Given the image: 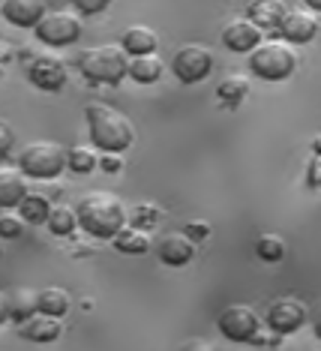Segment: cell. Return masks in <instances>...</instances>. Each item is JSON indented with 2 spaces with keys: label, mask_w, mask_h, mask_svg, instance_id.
<instances>
[{
  "label": "cell",
  "mask_w": 321,
  "mask_h": 351,
  "mask_svg": "<svg viewBox=\"0 0 321 351\" xmlns=\"http://www.w3.org/2000/svg\"><path fill=\"white\" fill-rule=\"evenodd\" d=\"M135 219H139L141 226H150V222L159 219V210H156V207H150V204H139V207H135Z\"/></svg>",
  "instance_id": "obj_33"
},
{
  "label": "cell",
  "mask_w": 321,
  "mask_h": 351,
  "mask_svg": "<svg viewBox=\"0 0 321 351\" xmlns=\"http://www.w3.org/2000/svg\"><path fill=\"white\" fill-rule=\"evenodd\" d=\"M309 318H312V330H316V337L321 339V303H318L316 309H312V315H309Z\"/></svg>",
  "instance_id": "obj_36"
},
{
  "label": "cell",
  "mask_w": 321,
  "mask_h": 351,
  "mask_svg": "<svg viewBox=\"0 0 321 351\" xmlns=\"http://www.w3.org/2000/svg\"><path fill=\"white\" fill-rule=\"evenodd\" d=\"M27 78L39 87V90L58 93V90H63V84H67L69 69L58 54H36V58L27 63Z\"/></svg>",
  "instance_id": "obj_10"
},
{
  "label": "cell",
  "mask_w": 321,
  "mask_h": 351,
  "mask_svg": "<svg viewBox=\"0 0 321 351\" xmlns=\"http://www.w3.org/2000/svg\"><path fill=\"white\" fill-rule=\"evenodd\" d=\"M216 327L231 342H252L255 333L261 330V318L246 303H228L219 313V318H216Z\"/></svg>",
  "instance_id": "obj_7"
},
{
  "label": "cell",
  "mask_w": 321,
  "mask_h": 351,
  "mask_svg": "<svg viewBox=\"0 0 321 351\" xmlns=\"http://www.w3.org/2000/svg\"><path fill=\"white\" fill-rule=\"evenodd\" d=\"M99 169H106V171H120V169H123V162H120L117 154H102V156H99Z\"/></svg>",
  "instance_id": "obj_35"
},
{
  "label": "cell",
  "mask_w": 321,
  "mask_h": 351,
  "mask_svg": "<svg viewBox=\"0 0 321 351\" xmlns=\"http://www.w3.org/2000/svg\"><path fill=\"white\" fill-rule=\"evenodd\" d=\"M120 45H123L126 54H156L159 49V34L154 27L147 25H132L123 30V36H120Z\"/></svg>",
  "instance_id": "obj_18"
},
{
  "label": "cell",
  "mask_w": 321,
  "mask_h": 351,
  "mask_svg": "<svg viewBox=\"0 0 321 351\" xmlns=\"http://www.w3.org/2000/svg\"><path fill=\"white\" fill-rule=\"evenodd\" d=\"M268 327L276 330L279 337H288L309 318V306L294 294H283V298H274L268 306Z\"/></svg>",
  "instance_id": "obj_9"
},
{
  "label": "cell",
  "mask_w": 321,
  "mask_h": 351,
  "mask_svg": "<svg viewBox=\"0 0 321 351\" xmlns=\"http://www.w3.org/2000/svg\"><path fill=\"white\" fill-rule=\"evenodd\" d=\"M19 213L24 217V222H30V226H43L48 219V213H51V202H48L43 193H27L19 204Z\"/></svg>",
  "instance_id": "obj_23"
},
{
  "label": "cell",
  "mask_w": 321,
  "mask_h": 351,
  "mask_svg": "<svg viewBox=\"0 0 321 351\" xmlns=\"http://www.w3.org/2000/svg\"><path fill=\"white\" fill-rule=\"evenodd\" d=\"M19 169L34 180H51L67 169V147L58 141H30L19 150Z\"/></svg>",
  "instance_id": "obj_5"
},
{
  "label": "cell",
  "mask_w": 321,
  "mask_h": 351,
  "mask_svg": "<svg viewBox=\"0 0 321 351\" xmlns=\"http://www.w3.org/2000/svg\"><path fill=\"white\" fill-rule=\"evenodd\" d=\"M288 6L285 0H250L246 3V19L255 21L261 30H279V25H283Z\"/></svg>",
  "instance_id": "obj_16"
},
{
  "label": "cell",
  "mask_w": 321,
  "mask_h": 351,
  "mask_svg": "<svg viewBox=\"0 0 321 351\" xmlns=\"http://www.w3.org/2000/svg\"><path fill=\"white\" fill-rule=\"evenodd\" d=\"M96 165H99V156H96L91 147L75 145V147L67 150V169H69V171H75V174H91Z\"/></svg>",
  "instance_id": "obj_24"
},
{
  "label": "cell",
  "mask_w": 321,
  "mask_h": 351,
  "mask_svg": "<svg viewBox=\"0 0 321 351\" xmlns=\"http://www.w3.org/2000/svg\"><path fill=\"white\" fill-rule=\"evenodd\" d=\"M111 243H115V250L123 252V255H141V252L150 250V241H147V234H144V228H135V226H123L115 237H111Z\"/></svg>",
  "instance_id": "obj_21"
},
{
  "label": "cell",
  "mask_w": 321,
  "mask_h": 351,
  "mask_svg": "<svg viewBox=\"0 0 321 351\" xmlns=\"http://www.w3.org/2000/svg\"><path fill=\"white\" fill-rule=\"evenodd\" d=\"M34 313H36V294L27 291V289L15 291L12 294V318L15 322H24V318H30Z\"/></svg>",
  "instance_id": "obj_27"
},
{
  "label": "cell",
  "mask_w": 321,
  "mask_h": 351,
  "mask_svg": "<svg viewBox=\"0 0 321 351\" xmlns=\"http://www.w3.org/2000/svg\"><path fill=\"white\" fill-rule=\"evenodd\" d=\"M171 73L183 84H198L213 73V51L204 45H183L171 58Z\"/></svg>",
  "instance_id": "obj_8"
},
{
  "label": "cell",
  "mask_w": 321,
  "mask_h": 351,
  "mask_svg": "<svg viewBox=\"0 0 321 351\" xmlns=\"http://www.w3.org/2000/svg\"><path fill=\"white\" fill-rule=\"evenodd\" d=\"M69 306H72V298H69V291H67V289L48 285V289L36 291V309H39V313L63 318V315L69 313Z\"/></svg>",
  "instance_id": "obj_19"
},
{
  "label": "cell",
  "mask_w": 321,
  "mask_h": 351,
  "mask_svg": "<svg viewBox=\"0 0 321 351\" xmlns=\"http://www.w3.org/2000/svg\"><path fill=\"white\" fill-rule=\"evenodd\" d=\"M21 231H24V217L21 213H10V210L0 213V237H19Z\"/></svg>",
  "instance_id": "obj_28"
},
{
  "label": "cell",
  "mask_w": 321,
  "mask_h": 351,
  "mask_svg": "<svg viewBox=\"0 0 321 351\" xmlns=\"http://www.w3.org/2000/svg\"><path fill=\"white\" fill-rule=\"evenodd\" d=\"M246 90H250V84H246L243 75H231L216 87V93H219V99L226 102V106H237V102L246 97Z\"/></svg>",
  "instance_id": "obj_25"
},
{
  "label": "cell",
  "mask_w": 321,
  "mask_h": 351,
  "mask_svg": "<svg viewBox=\"0 0 321 351\" xmlns=\"http://www.w3.org/2000/svg\"><path fill=\"white\" fill-rule=\"evenodd\" d=\"M75 213L78 226L91 237H99V241H111L126 226V204L115 193H106V189L82 195V202L75 204Z\"/></svg>",
  "instance_id": "obj_2"
},
{
  "label": "cell",
  "mask_w": 321,
  "mask_h": 351,
  "mask_svg": "<svg viewBox=\"0 0 321 351\" xmlns=\"http://www.w3.org/2000/svg\"><path fill=\"white\" fill-rule=\"evenodd\" d=\"M165 63L156 58V54H135L130 60V78L139 84H154L159 82V75H163Z\"/></svg>",
  "instance_id": "obj_20"
},
{
  "label": "cell",
  "mask_w": 321,
  "mask_h": 351,
  "mask_svg": "<svg viewBox=\"0 0 321 351\" xmlns=\"http://www.w3.org/2000/svg\"><path fill=\"white\" fill-rule=\"evenodd\" d=\"M82 12H72V10H48L43 19L36 21L34 34L39 43L51 45V49H63V45H72L82 39Z\"/></svg>",
  "instance_id": "obj_6"
},
{
  "label": "cell",
  "mask_w": 321,
  "mask_h": 351,
  "mask_svg": "<svg viewBox=\"0 0 321 351\" xmlns=\"http://www.w3.org/2000/svg\"><path fill=\"white\" fill-rule=\"evenodd\" d=\"M307 186L321 189V154H312V159L307 162Z\"/></svg>",
  "instance_id": "obj_32"
},
{
  "label": "cell",
  "mask_w": 321,
  "mask_h": 351,
  "mask_svg": "<svg viewBox=\"0 0 321 351\" xmlns=\"http://www.w3.org/2000/svg\"><path fill=\"white\" fill-rule=\"evenodd\" d=\"M78 69L87 82L120 84L130 75V54L123 51V45H91L78 54Z\"/></svg>",
  "instance_id": "obj_3"
},
{
  "label": "cell",
  "mask_w": 321,
  "mask_h": 351,
  "mask_svg": "<svg viewBox=\"0 0 321 351\" xmlns=\"http://www.w3.org/2000/svg\"><path fill=\"white\" fill-rule=\"evenodd\" d=\"M183 231H187V234H189L195 243H202V241H207V237H211V222L192 219V222H187V226H183Z\"/></svg>",
  "instance_id": "obj_30"
},
{
  "label": "cell",
  "mask_w": 321,
  "mask_h": 351,
  "mask_svg": "<svg viewBox=\"0 0 321 351\" xmlns=\"http://www.w3.org/2000/svg\"><path fill=\"white\" fill-rule=\"evenodd\" d=\"M303 3H307V10H312V12L321 15V0H303Z\"/></svg>",
  "instance_id": "obj_37"
},
{
  "label": "cell",
  "mask_w": 321,
  "mask_h": 351,
  "mask_svg": "<svg viewBox=\"0 0 321 351\" xmlns=\"http://www.w3.org/2000/svg\"><path fill=\"white\" fill-rule=\"evenodd\" d=\"M255 255L261 261H283L285 258V243L276 234H264L255 241Z\"/></svg>",
  "instance_id": "obj_26"
},
{
  "label": "cell",
  "mask_w": 321,
  "mask_h": 351,
  "mask_svg": "<svg viewBox=\"0 0 321 351\" xmlns=\"http://www.w3.org/2000/svg\"><path fill=\"white\" fill-rule=\"evenodd\" d=\"M48 12L45 0H3L0 15L15 27H36V21Z\"/></svg>",
  "instance_id": "obj_14"
},
{
  "label": "cell",
  "mask_w": 321,
  "mask_h": 351,
  "mask_svg": "<svg viewBox=\"0 0 321 351\" xmlns=\"http://www.w3.org/2000/svg\"><path fill=\"white\" fill-rule=\"evenodd\" d=\"M108 3H111V0H72L75 12H82V15H96V12L108 10Z\"/></svg>",
  "instance_id": "obj_31"
},
{
  "label": "cell",
  "mask_w": 321,
  "mask_h": 351,
  "mask_svg": "<svg viewBox=\"0 0 321 351\" xmlns=\"http://www.w3.org/2000/svg\"><path fill=\"white\" fill-rule=\"evenodd\" d=\"M156 255H159V261L168 265V267H183V265H189L192 255H195V241H192L183 228L168 231L156 246Z\"/></svg>",
  "instance_id": "obj_12"
},
{
  "label": "cell",
  "mask_w": 321,
  "mask_h": 351,
  "mask_svg": "<svg viewBox=\"0 0 321 351\" xmlns=\"http://www.w3.org/2000/svg\"><path fill=\"white\" fill-rule=\"evenodd\" d=\"M261 39H264V30L250 19H237L222 30V43H226V49L235 51V54H250Z\"/></svg>",
  "instance_id": "obj_13"
},
{
  "label": "cell",
  "mask_w": 321,
  "mask_h": 351,
  "mask_svg": "<svg viewBox=\"0 0 321 351\" xmlns=\"http://www.w3.org/2000/svg\"><path fill=\"white\" fill-rule=\"evenodd\" d=\"M250 69L264 82H285L298 69V51L279 39H268V43L261 39L250 51Z\"/></svg>",
  "instance_id": "obj_4"
},
{
  "label": "cell",
  "mask_w": 321,
  "mask_h": 351,
  "mask_svg": "<svg viewBox=\"0 0 321 351\" xmlns=\"http://www.w3.org/2000/svg\"><path fill=\"white\" fill-rule=\"evenodd\" d=\"M318 12L312 10H288L283 25H279V34H283L285 43H312V39L318 36Z\"/></svg>",
  "instance_id": "obj_11"
},
{
  "label": "cell",
  "mask_w": 321,
  "mask_h": 351,
  "mask_svg": "<svg viewBox=\"0 0 321 351\" xmlns=\"http://www.w3.org/2000/svg\"><path fill=\"white\" fill-rule=\"evenodd\" d=\"M312 154H321V135L318 138H312Z\"/></svg>",
  "instance_id": "obj_38"
},
{
  "label": "cell",
  "mask_w": 321,
  "mask_h": 351,
  "mask_svg": "<svg viewBox=\"0 0 321 351\" xmlns=\"http://www.w3.org/2000/svg\"><path fill=\"white\" fill-rule=\"evenodd\" d=\"M19 333L30 342H54L63 333V324H60L58 315H45L36 309L30 318L19 322Z\"/></svg>",
  "instance_id": "obj_15"
},
{
  "label": "cell",
  "mask_w": 321,
  "mask_h": 351,
  "mask_svg": "<svg viewBox=\"0 0 321 351\" xmlns=\"http://www.w3.org/2000/svg\"><path fill=\"white\" fill-rule=\"evenodd\" d=\"M12 318V294L0 289V324H6Z\"/></svg>",
  "instance_id": "obj_34"
},
{
  "label": "cell",
  "mask_w": 321,
  "mask_h": 351,
  "mask_svg": "<svg viewBox=\"0 0 321 351\" xmlns=\"http://www.w3.org/2000/svg\"><path fill=\"white\" fill-rule=\"evenodd\" d=\"M45 226H48V231H51V234L69 237L72 231L78 228V213H75V207H69V204H51V213H48Z\"/></svg>",
  "instance_id": "obj_22"
},
{
  "label": "cell",
  "mask_w": 321,
  "mask_h": 351,
  "mask_svg": "<svg viewBox=\"0 0 321 351\" xmlns=\"http://www.w3.org/2000/svg\"><path fill=\"white\" fill-rule=\"evenodd\" d=\"M84 117L93 147L102 154H123L126 147L135 145V126L120 108L108 102H87Z\"/></svg>",
  "instance_id": "obj_1"
},
{
  "label": "cell",
  "mask_w": 321,
  "mask_h": 351,
  "mask_svg": "<svg viewBox=\"0 0 321 351\" xmlns=\"http://www.w3.org/2000/svg\"><path fill=\"white\" fill-rule=\"evenodd\" d=\"M12 145H15V132H12V126L0 121V162H6V159H10Z\"/></svg>",
  "instance_id": "obj_29"
},
{
  "label": "cell",
  "mask_w": 321,
  "mask_h": 351,
  "mask_svg": "<svg viewBox=\"0 0 321 351\" xmlns=\"http://www.w3.org/2000/svg\"><path fill=\"white\" fill-rule=\"evenodd\" d=\"M27 195V174L21 169H0V210H12Z\"/></svg>",
  "instance_id": "obj_17"
}]
</instances>
